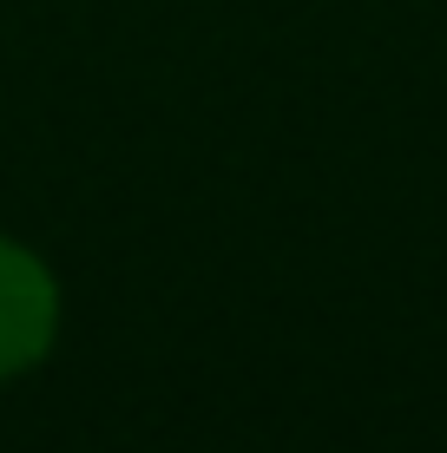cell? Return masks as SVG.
Listing matches in <instances>:
<instances>
[{
    "mask_svg": "<svg viewBox=\"0 0 447 453\" xmlns=\"http://www.w3.org/2000/svg\"><path fill=\"white\" fill-rule=\"evenodd\" d=\"M53 329H59V289L46 263L0 237V381L34 368L53 349Z\"/></svg>",
    "mask_w": 447,
    "mask_h": 453,
    "instance_id": "1",
    "label": "cell"
}]
</instances>
